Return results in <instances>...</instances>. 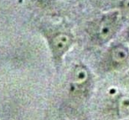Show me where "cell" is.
I'll return each instance as SVG.
<instances>
[{
	"label": "cell",
	"mask_w": 129,
	"mask_h": 120,
	"mask_svg": "<svg viewBox=\"0 0 129 120\" xmlns=\"http://www.w3.org/2000/svg\"><path fill=\"white\" fill-rule=\"evenodd\" d=\"M129 56V52L126 47L118 45L114 47L111 51V60L115 65H120L126 61Z\"/></svg>",
	"instance_id": "277c9868"
},
{
	"label": "cell",
	"mask_w": 129,
	"mask_h": 120,
	"mask_svg": "<svg viewBox=\"0 0 129 120\" xmlns=\"http://www.w3.org/2000/svg\"><path fill=\"white\" fill-rule=\"evenodd\" d=\"M43 34L47 38L54 61L60 63L73 43L72 35L63 30H51L48 33L45 31Z\"/></svg>",
	"instance_id": "6da1fadb"
},
{
	"label": "cell",
	"mask_w": 129,
	"mask_h": 120,
	"mask_svg": "<svg viewBox=\"0 0 129 120\" xmlns=\"http://www.w3.org/2000/svg\"><path fill=\"white\" fill-rule=\"evenodd\" d=\"M119 110L121 116L129 115V98L123 97L120 100L119 104Z\"/></svg>",
	"instance_id": "5b68a950"
},
{
	"label": "cell",
	"mask_w": 129,
	"mask_h": 120,
	"mask_svg": "<svg viewBox=\"0 0 129 120\" xmlns=\"http://www.w3.org/2000/svg\"><path fill=\"white\" fill-rule=\"evenodd\" d=\"M119 25V13L112 12L104 15L94 29V36L100 43L109 41L115 34Z\"/></svg>",
	"instance_id": "7a4b0ae2"
},
{
	"label": "cell",
	"mask_w": 129,
	"mask_h": 120,
	"mask_svg": "<svg viewBox=\"0 0 129 120\" xmlns=\"http://www.w3.org/2000/svg\"><path fill=\"white\" fill-rule=\"evenodd\" d=\"M89 72L84 66L78 65L75 68L73 73H72V84L76 88H79L84 86L89 81Z\"/></svg>",
	"instance_id": "3957f363"
},
{
	"label": "cell",
	"mask_w": 129,
	"mask_h": 120,
	"mask_svg": "<svg viewBox=\"0 0 129 120\" xmlns=\"http://www.w3.org/2000/svg\"><path fill=\"white\" fill-rule=\"evenodd\" d=\"M122 7L124 12H126V14L129 15V0H123L122 2Z\"/></svg>",
	"instance_id": "8992f818"
},
{
	"label": "cell",
	"mask_w": 129,
	"mask_h": 120,
	"mask_svg": "<svg viewBox=\"0 0 129 120\" xmlns=\"http://www.w3.org/2000/svg\"><path fill=\"white\" fill-rule=\"evenodd\" d=\"M36 1H37L40 5H48V4H49L52 0H36Z\"/></svg>",
	"instance_id": "52a82bcc"
},
{
	"label": "cell",
	"mask_w": 129,
	"mask_h": 120,
	"mask_svg": "<svg viewBox=\"0 0 129 120\" xmlns=\"http://www.w3.org/2000/svg\"><path fill=\"white\" fill-rule=\"evenodd\" d=\"M19 2H22V0H19Z\"/></svg>",
	"instance_id": "ba28073f"
}]
</instances>
